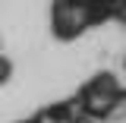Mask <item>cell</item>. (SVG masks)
I'll list each match as a JSON object with an SVG mask.
<instances>
[{
  "label": "cell",
  "mask_w": 126,
  "mask_h": 123,
  "mask_svg": "<svg viewBox=\"0 0 126 123\" xmlns=\"http://www.w3.org/2000/svg\"><path fill=\"white\" fill-rule=\"evenodd\" d=\"M6 76H10V63L0 57V82H6Z\"/></svg>",
  "instance_id": "cell-1"
}]
</instances>
